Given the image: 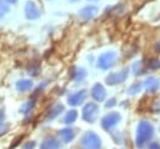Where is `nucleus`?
Segmentation results:
<instances>
[{
    "mask_svg": "<svg viewBox=\"0 0 160 149\" xmlns=\"http://www.w3.org/2000/svg\"><path fill=\"white\" fill-rule=\"evenodd\" d=\"M152 136H154V125L150 121L141 120L136 126V134H135L136 146L144 148L146 144L150 143Z\"/></svg>",
    "mask_w": 160,
    "mask_h": 149,
    "instance_id": "nucleus-1",
    "label": "nucleus"
},
{
    "mask_svg": "<svg viewBox=\"0 0 160 149\" xmlns=\"http://www.w3.org/2000/svg\"><path fill=\"white\" fill-rule=\"evenodd\" d=\"M80 149H101V139L100 136L94 131H86L81 135L79 141Z\"/></svg>",
    "mask_w": 160,
    "mask_h": 149,
    "instance_id": "nucleus-2",
    "label": "nucleus"
},
{
    "mask_svg": "<svg viewBox=\"0 0 160 149\" xmlns=\"http://www.w3.org/2000/svg\"><path fill=\"white\" fill-rule=\"evenodd\" d=\"M120 120H121V115L118 111H111V113H108L105 116H102L101 126H102V129L105 131L111 133L112 129L120 123Z\"/></svg>",
    "mask_w": 160,
    "mask_h": 149,
    "instance_id": "nucleus-3",
    "label": "nucleus"
},
{
    "mask_svg": "<svg viewBox=\"0 0 160 149\" xmlns=\"http://www.w3.org/2000/svg\"><path fill=\"white\" fill-rule=\"evenodd\" d=\"M81 116L85 121L94 123L99 116V105L96 103H92V101L85 104L82 108V111H81Z\"/></svg>",
    "mask_w": 160,
    "mask_h": 149,
    "instance_id": "nucleus-4",
    "label": "nucleus"
},
{
    "mask_svg": "<svg viewBox=\"0 0 160 149\" xmlns=\"http://www.w3.org/2000/svg\"><path fill=\"white\" fill-rule=\"evenodd\" d=\"M115 59H116V54H115L114 51H108V53L102 54V55L99 58L98 66H99L100 69H109L110 66H112Z\"/></svg>",
    "mask_w": 160,
    "mask_h": 149,
    "instance_id": "nucleus-5",
    "label": "nucleus"
},
{
    "mask_svg": "<svg viewBox=\"0 0 160 149\" xmlns=\"http://www.w3.org/2000/svg\"><path fill=\"white\" fill-rule=\"evenodd\" d=\"M128 76V70H121V71H116V73H111L106 76V83L109 85H115L119 83L125 81Z\"/></svg>",
    "mask_w": 160,
    "mask_h": 149,
    "instance_id": "nucleus-6",
    "label": "nucleus"
},
{
    "mask_svg": "<svg viewBox=\"0 0 160 149\" xmlns=\"http://www.w3.org/2000/svg\"><path fill=\"white\" fill-rule=\"evenodd\" d=\"M58 135H59V140L60 141L68 144V143H70V141L74 140V138H75V130L72 128H70V126L69 128H64V129H60L59 130Z\"/></svg>",
    "mask_w": 160,
    "mask_h": 149,
    "instance_id": "nucleus-7",
    "label": "nucleus"
},
{
    "mask_svg": "<svg viewBox=\"0 0 160 149\" xmlns=\"http://www.w3.org/2000/svg\"><path fill=\"white\" fill-rule=\"evenodd\" d=\"M85 99H86V90H80V91H76V93L71 94L68 98V103L72 106H76V105L82 104Z\"/></svg>",
    "mask_w": 160,
    "mask_h": 149,
    "instance_id": "nucleus-8",
    "label": "nucleus"
},
{
    "mask_svg": "<svg viewBox=\"0 0 160 149\" xmlns=\"http://www.w3.org/2000/svg\"><path fill=\"white\" fill-rule=\"evenodd\" d=\"M40 149H60V140L55 136H46L41 141Z\"/></svg>",
    "mask_w": 160,
    "mask_h": 149,
    "instance_id": "nucleus-9",
    "label": "nucleus"
},
{
    "mask_svg": "<svg viewBox=\"0 0 160 149\" xmlns=\"http://www.w3.org/2000/svg\"><path fill=\"white\" fill-rule=\"evenodd\" d=\"M105 95H106V91H105L104 86H102L100 83L95 84V85L91 88V96H92L96 101H102V100L105 99Z\"/></svg>",
    "mask_w": 160,
    "mask_h": 149,
    "instance_id": "nucleus-10",
    "label": "nucleus"
},
{
    "mask_svg": "<svg viewBox=\"0 0 160 149\" xmlns=\"http://www.w3.org/2000/svg\"><path fill=\"white\" fill-rule=\"evenodd\" d=\"M144 86L146 88V90H148L149 93H156V91L159 90V88H160V81H159L156 78L150 76V78H148V79L144 81Z\"/></svg>",
    "mask_w": 160,
    "mask_h": 149,
    "instance_id": "nucleus-11",
    "label": "nucleus"
},
{
    "mask_svg": "<svg viewBox=\"0 0 160 149\" xmlns=\"http://www.w3.org/2000/svg\"><path fill=\"white\" fill-rule=\"evenodd\" d=\"M25 13H26V16H28L29 19H36V18H39V15H40L39 9L36 8V5H35L32 1H29V3L26 4V6H25Z\"/></svg>",
    "mask_w": 160,
    "mask_h": 149,
    "instance_id": "nucleus-12",
    "label": "nucleus"
},
{
    "mask_svg": "<svg viewBox=\"0 0 160 149\" xmlns=\"http://www.w3.org/2000/svg\"><path fill=\"white\" fill-rule=\"evenodd\" d=\"M31 88H32V81L29 80V79H22V80H19V81L16 83V89H18V91H20V93L29 91Z\"/></svg>",
    "mask_w": 160,
    "mask_h": 149,
    "instance_id": "nucleus-13",
    "label": "nucleus"
},
{
    "mask_svg": "<svg viewBox=\"0 0 160 149\" xmlns=\"http://www.w3.org/2000/svg\"><path fill=\"white\" fill-rule=\"evenodd\" d=\"M62 111H64V105H62V104H56V105H54V106L51 108V110L49 111L46 119H48V120H52L54 118H56L58 115H60Z\"/></svg>",
    "mask_w": 160,
    "mask_h": 149,
    "instance_id": "nucleus-14",
    "label": "nucleus"
},
{
    "mask_svg": "<svg viewBox=\"0 0 160 149\" xmlns=\"http://www.w3.org/2000/svg\"><path fill=\"white\" fill-rule=\"evenodd\" d=\"M96 11H98V9L95 6H86L80 11V16L84 19H89V18H92L96 14Z\"/></svg>",
    "mask_w": 160,
    "mask_h": 149,
    "instance_id": "nucleus-15",
    "label": "nucleus"
},
{
    "mask_svg": "<svg viewBox=\"0 0 160 149\" xmlns=\"http://www.w3.org/2000/svg\"><path fill=\"white\" fill-rule=\"evenodd\" d=\"M76 118H78V111L72 109V110H69V111L65 114V116H64L62 121H64V124L70 125V124H72V123L76 120Z\"/></svg>",
    "mask_w": 160,
    "mask_h": 149,
    "instance_id": "nucleus-16",
    "label": "nucleus"
},
{
    "mask_svg": "<svg viewBox=\"0 0 160 149\" xmlns=\"http://www.w3.org/2000/svg\"><path fill=\"white\" fill-rule=\"evenodd\" d=\"M144 88V83L141 81H138L135 84H132L130 88H129V94H138L141 91V89Z\"/></svg>",
    "mask_w": 160,
    "mask_h": 149,
    "instance_id": "nucleus-17",
    "label": "nucleus"
},
{
    "mask_svg": "<svg viewBox=\"0 0 160 149\" xmlns=\"http://www.w3.org/2000/svg\"><path fill=\"white\" fill-rule=\"evenodd\" d=\"M34 108V101H26V103H24L21 106H20V113H22V114H28V113H30V110Z\"/></svg>",
    "mask_w": 160,
    "mask_h": 149,
    "instance_id": "nucleus-18",
    "label": "nucleus"
},
{
    "mask_svg": "<svg viewBox=\"0 0 160 149\" xmlns=\"http://www.w3.org/2000/svg\"><path fill=\"white\" fill-rule=\"evenodd\" d=\"M85 70L84 69H76V73H74V78H75V80L76 81H79V80H82L84 78H85Z\"/></svg>",
    "mask_w": 160,
    "mask_h": 149,
    "instance_id": "nucleus-19",
    "label": "nucleus"
},
{
    "mask_svg": "<svg viewBox=\"0 0 160 149\" xmlns=\"http://www.w3.org/2000/svg\"><path fill=\"white\" fill-rule=\"evenodd\" d=\"M8 11H9V5L5 1L0 0V18H2Z\"/></svg>",
    "mask_w": 160,
    "mask_h": 149,
    "instance_id": "nucleus-20",
    "label": "nucleus"
},
{
    "mask_svg": "<svg viewBox=\"0 0 160 149\" xmlns=\"http://www.w3.org/2000/svg\"><path fill=\"white\" fill-rule=\"evenodd\" d=\"M132 71H134L135 75L141 74V64H140V61H136V63L132 65Z\"/></svg>",
    "mask_w": 160,
    "mask_h": 149,
    "instance_id": "nucleus-21",
    "label": "nucleus"
},
{
    "mask_svg": "<svg viewBox=\"0 0 160 149\" xmlns=\"http://www.w3.org/2000/svg\"><path fill=\"white\" fill-rule=\"evenodd\" d=\"M35 146H36V143L34 140H31V141H26L22 145V149H35Z\"/></svg>",
    "mask_w": 160,
    "mask_h": 149,
    "instance_id": "nucleus-22",
    "label": "nucleus"
},
{
    "mask_svg": "<svg viewBox=\"0 0 160 149\" xmlns=\"http://www.w3.org/2000/svg\"><path fill=\"white\" fill-rule=\"evenodd\" d=\"M149 66L151 68V69H158V68H160V61L159 60H151L150 63H149Z\"/></svg>",
    "mask_w": 160,
    "mask_h": 149,
    "instance_id": "nucleus-23",
    "label": "nucleus"
},
{
    "mask_svg": "<svg viewBox=\"0 0 160 149\" xmlns=\"http://www.w3.org/2000/svg\"><path fill=\"white\" fill-rule=\"evenodd\" d=\"M115 104H116V99H115V98H111V99H109V100L106 101L105 106H106V108H111V106H114Z\"/></svg>",
    "mask_w": 160,
    "mask_h": 149,
    "instance_id": "nucleus-24",
    "label": "nucleus"
},
{
    "mask_svg": "<svg viewBox=\"0 0 160 149\" xmlns=\"http://www.w3.org/2000/svg\"><path fill=\"white\" fill-rule=\"evenodd\" d=\"M148 149H160V143L158 141H152L149 144V148Z\"/></svg>",
    "mask_w": 160,
    "mask_h": 149,
    "instance_id": "nucleus-25",
    "label": "nucleus"
},
{
    "mask_svg": "<svg viewBox=\"0 0 160 149\" xmlns=\"http://www.w3.org/2000/svg\"><path fill=\"white\" fill-rule=\"evenodd\" d=\"M4 119H5L4 110H0V125H2V124H4Z\"/></svg>",
    "mask_w": 160,
    "mask_h": 149,
    "instance_id": "nucleus-26",
    "label": "nucleus"
},
{
    "mask_svg": "<svg viewBox=\"0 0 160 149\" xmlns=\"http://www.w3.org/2000/svg\"><path fill=\"white\" fill-rule=\"evenodd\" d=\"M8 3H10V4H14V3H16V0H6Z\"/></svg>",
    "mask_w": 160,
    "mask_h": 149,
    "instance_id": "nucleus-27",
    "label": "nucleus"
}]
</instances>
